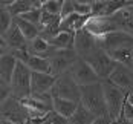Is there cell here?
<instances>
[{
	"instance_id": "6da1fadb",
	"label": "cell",
	"mask_w": 133,
	"mask_h": 124,
	"mask_svg": "<svg viewBox=\"0 0 133 124\" xmlns=\"http://www.w3.org/2000/svg\"><path fill=\"white\" fill-rule=\"evenodd\" d=\"M103 83V89H104V96H106V104H107V118L112 123H116L124 116V107L127 103V92H124L122 89L116 87L115 84L106 80Z\"/></svg>"
},
{
	"instance_id": "7a4b0ae2",
	"label": "cell",
	"mask_w": 133,
	"mask_h": 124,
	"mask_svg": "<svg viewBox=\"0 0 133 124\" xmlns=\"http://www.w3.org/2000/svg\"><path fill=\"white\" fill-rule=\"evenodd\" d=\"M81 104L89 112H92L96 118L107 116V104L103 83L99 81L90 84V86L81 87Z\"/></svg>"
},
{
	"instance_id": "3957f363",
	"label": "cell",
	"mask_w": 133,
	"mask_h": 124,
	"mask_svg": "<svg viewBox=\"0 0 133 124\" xmlns=\"http://www.w3.org/2000/svg\"><path fill=\"white\" fill-rule=\"evenodd\" d=\"M31 83H32V70L28 68L25 63H17L15 72L11 80V95L23 100V98H29L32 95L31 90Z\"/></svg>"
},
{
	"instance_id": "277c9868",
	"label": "cell",
	"mask_w": 133,
	"mask_h": 124,
	"mask_svg": "<svg viewBox=\"0 0 133 124\" xmlns=\"http://www.w3.org/2000/svg\"><path fill=\"white\" fill-rule=\"evenodd\" d=\"M52 96L81 103V87L74 81L69 70L61 74L60 77H57V81L52 87Z\"/></svg>"
},
{
	"instance_id": "5b68a950",
	"label": "cell",
	"mask_w": 133,
	"mask_h": 124,
	"mask_svg": "<svg viewBox=\"0 0 133 124\" xmlns=\"http://www.w3.org/2000/svg\"><path fill=\"white\" fill-rule=\"evenodd\" d=\"M84 60L92 66V69L95 70V74L98 75V78L101 81L109 80L110 75H112V72L118 66V63L107 54L106 51H103V49H98L96 52H93L92 55H89Z\"/></svg>"
},
{
	"instance_id": "8992f818",
	"label": "cell",
	"mask_w": 133,
	"mask_h": 124,
	"mask_svg": "<svg viewBox=\"0 0 133 124\" xmlns=\"http://www.w3.org/2000/svg\"><path fill=\"white\" fill-rule=\"evenodd\" d=\"M77 58L78 54L75 52V49H55L48 58L51 63V75L60 77L61 74L67 72L77 61Z\"/></svg>"
},
{
	"instance_id": "52a82bcc",
	"label": "cell",
	"mask_w": 133,
	"mask_h": 124,
	"mask_svg": "<svg viewBox=\"0 0 133 124\" xmlns=\"http://www.w3.org/2000/svg\"><path fill=\"white\" fill-rule=\"evenodd\" d=\"M2 120H8L15 124L26 123L29 120V115H28V109L22 103V100L11 95L5 101H2Z\"/></svg>"
},
{
	"instance_id": "ba28073f",
	"label": "cell",
	"mask_w": 133,
	"mask_h": 124,
	"mask_svg": "<svg viewBox=\"0 0 133 124\" xmlns=\"http://www.w3.org/2000/svg\"><path fill=\"white\" fill-rule=\"evenodd\" d=\"M69 74L72 75L74 81L77 83L80 87L90 86V84H95V83L101 81L98 78V75L95 74V70L92 69V66L84 58H81V57H78L77 61L72 64V68L69 69Z\"/></svg>"
},
{
	"instance_id": "9c48e42d",
	"label": "cell",
	"mask_w": 133,
	"mask_h": 124,
	"mask_svg": "<svg viewBox=\"0 0 133 124\" xmlns=\"http://www.w3.org/2000/svg\"><path fill=\"white\" fill-rule=\"evenodd\" d=\"M84 29L87 32H90L93 37L99 38V37H104L107 34L119 31V26L116 25V22L112 17H90L89 22L86 23Z\"/></svg>"
},
{
	"instance_id": "30bf717a",
	"label": "cell",
	"mask_w": 133,
	"mask_h": 124,
	"mask_svg": "<svg viewBox=\"0 0 133 124\" xmlns=\"http://www.w3.org/2000/svg\"><path fill=\"white\" fill-rule=\"evenodd\" d=\"M74 49L78 54V57L87 58L89 55L96 52L99 49V46H98L96 37H93L86 29H81V31H77V34H75V46H74Z\"/></svg>"
},
{
	"instance_id": "8fae6325",
	"label": "cell",
	"mask_w": 133,
	"mask_h": 124,
	"mask_svg": "<svg viewBox=\"0 0 133 124\" xmlns=\"http://www.w3.org/2000/svg\"><path fill=\"white\" fill-rule=\"evenodd\" d=\"M109 81L112 84H115L116 87L122 89L124 92L130 94L133 90V70L127 66H122V64H118L115 70L112 72Z\"/></svg>"
},
{
	"instance_id": "7c38bea8",
	"label": "cell",
	"mask_w": 133,
	"mask_h": 124,
	"mask_svg": "<svg viewBox=\"0 0 133 124\" xmlns=\"http://www.w3.org/2000/svg\"><path fill=\"white\" fill-rule=\"evenodd\" d=\"M2 41L9 49V54L14 51H22V49L28 48V40L25 38V35L22 34V31L18 29V26L15 23H12V26L5 34H2Z\"/></svg>"
},
{
	"instance_id": "4fadbf2b",
	"label": "cell",
	"mask_w": 133,
	"mask_h": 124,
	"mask_svg": "<svg viewBox=\"0 0 133 124\" xmlns=\"http://www.w3.org/2000/svg\"><path fill=\"white\" fill-rule=\"evenodd\" d=\"M17 58L12 54H5L0 58V77H2V83L5 84H11L12 75L17 68Z\"/></svg>"
},
{
	"instance_id": "5bb4252c",
	"label": "cell",
	"mask_w": 133,
	"mask_h": 124,
	"mask_svg": "<svg viewBox=\"0 0 133 124\" xmlns=\"http://www.w3.org/2000/svg\"><path fill=\"white\" fill-rule=\"evenodd\" d=\"M54 51H55V49H54L52 46L48 43V40H44L43 37H37V38H34L32 41H28V52L31 55L49 58Z\"/></svg>"
},
{
	"instance_id": "9a60e30c",
	"label": "cell",
	"mask_w": 133,
	"mask_h": 124,
	"mask_svg": "<svg viewBox=\"0 0 133 124\" xmlns=\"http://www.w3.org/2000/svg\"><path fill=\"white\" fill-rule=\"evenodd\" d=\"M78 106H80V103H77V101L54 98V110H55L57 113H60L61 116H64L66 120H70V118L74 116V113L77 112Z\"/></svg>"
},
{
	"instance_id": "2e32d148",
	"label": "cell",
	"mask_w": 133,
	"mask_h": 124,
	"mask_svg": "<svg viewBox=\"0 0 133 124\" xmlns=\"http://www.w3.org/2000/svg\"><path fill=\"white\" fill-rule=\"evenodd\" d=\"M75 34L77 32H58L55 37L48 40V43L54 49H74V46H75Z\"/></svg>"
},
{
	"instance_id": "e0dca14e",
	"label": "cell",
	"mask_w": 133,
	"mask_h": 124,
	"mask_svg": "<svg viewBox=\"0 0 133 124\" xmlns=\"http://www.w3.org/2000/svg\"><path fill=\"white\" fill-rule=\"evenodd\" d=\"M14 23L18 26V29L22 31V34L25 35V38H26L28 41H32L34 38L40 37V28H38V26H35V25H32V23H29V22H26V20L20 18V17L14 18Z\"/></svg>"
},
{
	"instance_id": "ac0fdd59",
	"label": "cell",
	"mask_w": 133,
	"mask_h": 124,
	"mask_svg": "<svg viewBox=\"0 0 133 124\" xmlns=\"http://www.w3.org/2000/svg\"><path fill=\"white\" fill-rule=\"evenodd\" d=\"M26 66L32 72H40V74H51V63L48 58L37 57V55H31L28 60Z\"/></svg>"
},
{
	"instance_id": "d6986e66",
	"label": "cell",
	"mask_w": 133,
	"mask_h": 124,
	"mask_svg": "<svg viewBox=\"0 0 133 124\" xmlns=\"http://www.w3.org/2000/svg\"><path fill=\"white\" fill-rule=\"evenodd\" d=\"M95 120H96V116L93 115L92 112H89V110L80 103L77 112H75L74 116L69 120V124H92Z\"/></svg>"
},
{
	"instance_id": "ffe728a7",
	"label": "cell",
	"mask_w": 133,
	"mask_h": 124,
	"mask_svg": "<svg viewBox=\"0 0 133 124\" xmlns=\"http://www.w3.org/2000/svg\"><path fill=\"white\" fill-rule=\"evenodd\" d=\"M32 9H34V6H32L31 0H14V3L8 8V11L11 12V15H12L14 18L22 17L23 14L29 12Z\"/></svg>"
},
{
	"instance_id": "44dd1931",
	"label": "cell",
	"mask_w": 133,
	"mask_h": 124,
	"mask_svg": "<svg viewBox=\"0 0 133 124\" xmlns=\"http://www.w3.org/2000/svg\"><path fill=\"white\" fill-rule=\"evenodd\" d=\"M63 5H64V2H60V0H48V2H43L41 11L54 14V15H60V17H61Z\"/></svg>"
},
{
	"instance_id": "7402d4cb",
	"label": "cell",
	"mask_w": 133,
	"mask_h": 124,
	"mask_svg": "<svg viewBox=\"0 0 133 124\" xmlns=\"http://www.w3.org/2000/svg\"><path fill=\"white\" fill-rule=\"evenodd\" d=\"M14 23V17L11 15V12L8 9H2L0 8V31L2 34H5Z\"/></svg>"
},
{
	"instance_id": "603a6c76",
	"label": "cell",
	"mask_w": 133,
	"mask_h": 124,
	"mask_svg": "<svg viewBox=\"0 0 133 124\" xmlns=\"http://www.w3.org/2000/svg\"><path fill=\"white\" fill-rule=\"evenodd\" d=\"M74 8H75V14H78L81 17L92 15V2H78V0H74Z\"/></svg>"
},
{
	"instance_id": "cb8c5ba5",
	"label": "cell",
	"mask_w": 133,
	"mask_h": 124,
	"mask_svg": "<svg viewBox=\"0 0 133 124\" xmlns=\"http://www.w3.org/2000/svg\"><path fill=\"white\" fill-rule=\"evenodd\" d=\"M41 14H43L41 9H32V11H29V12L23 14L20 18H23V20H26V22H29V23H32V25H35V26L40 28Z\"/></svg>"
},
{
	"instance_id": "d4e9b609",
	"label": "cell",
	"mask_w": 133,
	"mask_h": 124,
	"mask_svg": "<svg viewBox=\"0 0 133 124\" xmlns=\"http://www.w3.org/2000/svg\"><path fill=\"white\" fill-rule=\"evenodd\" d=\"M44 124H69V120H66L64 116H61L60 113H57L55 110H52V112L48 113Z\"/></svg>"
},
{
	"instance_id": "484cf974",
	"label": "cell",
	"mask_w": 133,
	"mask_h": 124,
	"mask_svg": "<svg viewBox=\"0 0 133 124\" xmlns=\"http://www.w3.org/2000/svg\"><path fill=\"white\" fill-rule=\"evenodd\" d=\"M75 14V8H74V2L70 0H64V5H63V11H61V18H66L69 15Z\"/></svg>"
},
{
	"instance_id": "4316f807",
	"label": "cell",
	"mask_w": 133,
	"mask_h": 124,
	"mask_svg": "<svg viewBox=\"0 0 133 124\" xmlns=\"http://www.w3.org/2000/svg\"><path fill=\"white\" fill-rule=\"evenodd\" d=\"M121 28H124L127 32H133V17H132V18H129L125 23H122V25H121Z\"/></svg>"
},
{
	"instance_id": "83f0119b",
	"label": "cell",
	"mask_w": 133,
	"mask_h": 124,
	"mask_svg": "<svg viewBox=\"0 0 133 124\" xmlns=\"http://www.w3.org/2000/svg\"><path fill=\"white\" fill-rule=\"evenodd\" d=\"M92 124H112V121H110L107 116H103V118H96Z\"/></svg>"
},
{
	"instance_id": "f1b7e54d",
	"label": "cell",
	"mask_w": 133,
	"mask_h": 124,
	"mask_svg": "<svg viewBox=\"0 0 133 124\" xmlns=\"http://www.w3.org/2000/svg\"><path fill=\"white\" fill-rule=\"evenodd\" d=\"M127 103L133 106V90L130 92V94H129V95H127Z\"/></svg>"
},
{
	"instance_id": "f546056e",
	"label": "cell",
	"mask_w": 133,
	"mask_h": 124,
	"mask_svg": "<svg viewBox=\"0 0 133 124\" xmlns=\"http://www.w3.org/2000/svg\"><path fill=\"white\" fill-rule=\"evenodd\" d=\"M0 124H15V123H11V121H8V120H2Z\"/></svg>"
},
{
	"instance_id": "4dcf8cb0",
	"label": "cell",
	"mask_w": 133,
	"mask_h": 124,
	"mask_svg": "<svg viewBox=\"0 0 133 124\" xmlns=\"http://www.w3.org/2000/svg\"><path fill=\"white\" fill-rule=\"evenodd\" d=\"M25 124H32V123H31V121H29V120H28V121H26V123H25Z\"/></svg>"
}]
</instances>
